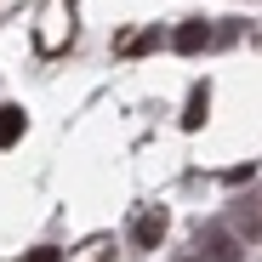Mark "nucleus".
Returning a JSON list of instances; mask_svg holds the SVG:
<instances>
[{
	"label": "nucleus",
	"instance_id": "nucleus-1",
	"mask_svg": "<svg viewBox=\"0 0 262 262\" xmlns=\"http://www.w3.org/2000/svg\"><path fill=\"white\" fill-rule=\"evenodd\" d=\"M165 239V211H143L137 216V245L148 251V245H160Z\"/></svg>",
	"mask_w": 262,
	"mask_h": 262
},
{
	"label": "nucleus",
	"instance_id": "nucleus-2",
	"mask_svg": "<svg viewBox=\"0 0 262 262\" xmlns=\"http://www.w3.org/2000/svg\"><path fill=\"white\" fill-rule=\"evenodd\" d=\"M205 108H211V92L194 85V92H188V108H183V131H200V125H205Z\"/></svg>",
	"mask_w": 262,
	"mask_h": 262
},
{
	"label": "nucleus",
	"instance_id": "nucleus-3",
	"mask_svg": "<svg viewBox=\"0 0 262 262\" xmlns=\"http://www.w3.org/2000/svg\"><path fill=\"white\" fill-rule=\"evenodd\" d=\"M23 125H29V120H23V108H12V103L0 108V148H12V143L23 137Z\"/></svg>",
	"mask_w": 262,
	"mask_h": 262
},
{
	"label": "nucleus",
	"instance_id": "nucleus-4",
	"mask_svg": "<svg viewBox=\"0 0 262 262\" xmlns=\"http://www.w3.org/2000/svg\"><path fill=\"white\" fill-rule=\"evenodd\" d=\"M205 40H211V29H205V23H183V29H177V52H200Z\"/></svg>",
	"mask_w": 262,
	"mask_h": 262
},
{
	"label": "nucleus",
	"instance_id": "nucleus-5",
	"mask_svg": "<svg viewBox=\"0 0 262 262\" xmlns=\"http://www.w3.org/2000/svg\"><path fill=\"white\" fill-rule=\"evenodd\" d=\"M29 262H63V251H52V245H40V251H29Z\"/></svg>",
	"mask_w": 262,
	"mask_h": 262
}]
</instances>
